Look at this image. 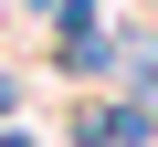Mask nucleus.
I'll return each mask as SVG.
<instances>
[{
	"instance_id": "1",
	"label": "nucleus",
	"mask_w": 158,
	"mask_h": 147,
	"mask_svg": "<svg viewBox=\"0 0 158 147\" xmlns=\"http://www.w3.org/2000/svg\"><path fill=\"white\" fill-rule=\"evenodd\" d=\"M0 105H11V74H0Z\"/></svg>"
}]
</instances>
